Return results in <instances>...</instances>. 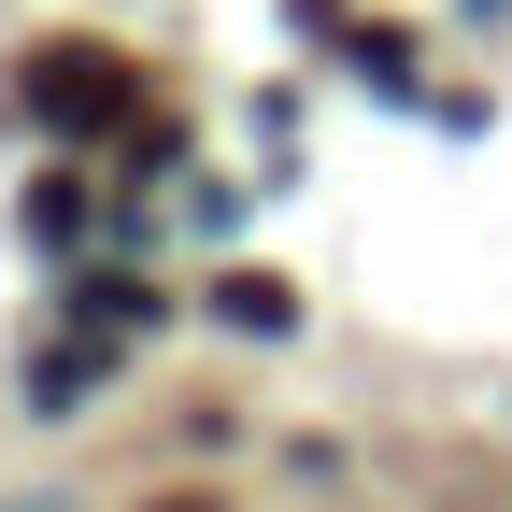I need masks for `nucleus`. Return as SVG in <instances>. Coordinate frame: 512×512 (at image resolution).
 <instances>
[{
    "label": "nucleus",
    "instance_id": "1",
    "mask_svg": "<svg viewBox=\"0 0 512 512\" xmlns=\"http://www.w3.org/2000/svg\"><path fill=\"white\" fill-rule=\"evenodd\" d=\"M29 114L57 128V143H100V128L143 114V86H128L114 43H43V57H29Z\"/></svg>",
    "mask_w": 512,
    "mask_h": 512
},
{
    "label": "nucleus",
    "instance_id": "2",
    "mask_svg": "<svg viewBox=\"0 0 512 512\" xmlns=\"http://www.w3.org/2000/svg\"><path fill=\"white\" fill-rule=\"evenodd\" d=\"M214 313H228V328H256V342H285V328H299V299H285L271 271H228V285H214Z\"/></svg>",
    "mask_w": 512,
    "mask_h": 512
}]
</instances>
